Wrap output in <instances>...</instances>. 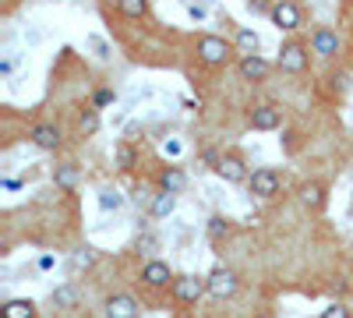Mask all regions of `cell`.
Listing matches in <instances>:
<instances>
[{"label": "cell", "mask_w": 353, "mask_h": 318, "mask_svg": "<svg viewBox=\"0 0 353 318\" xmlns=\"http://www.w3.org/2000/svg\"><path fill=\"white\" fill-rule=\"evenodd\" d=\"M194 53H198V61L205 68H223L230 57L237 53V46H233L230 39H223V36H201L198 46H194Z\"/></svg>", "instance_id": "1"}, {"label": "cell", "mask_w": 353, "mask_h": 318, "mask_svg": "<svg viewBox=\"0 0 353 318\" xmlns=\"http://www.w3.org/2000/svg\"><path fill=\"white\" fill-rule=\"evenodd\" d=\"M307 64H311V46H307V43H301V39L283 43L279 61H276V68H279V71H286V74H304V71H307Z\"/></svg>", "instance_id": "2"}, {"label": "cell", "mask_w": 353, "mask_h": 318, "mask_svg": "<svg viewBox=\"0 0 353 318\" xmlns=\"http://www.w3.org/2000/svg\"><path fill=\"white\" fill-rule=\"evenodd\" d=\"M170 294H173V301L176 304H198L205 294H209V279L205 276H194V272H188V276H176L173 279V286H170Z\"/></svg>", "instance_id": "3"}, {"label": "cell", "mask_w": 353, "mask_h": 318, "mask_svg": "<svg viewBox=\"0 0 353 318\" xmlns=\"http://www.w3.org/2000/svg\"><path fill=\"white\" fill-rule=\"evenodd\" d=\"M269 18H272V25L279 28V32H297V28L304 25V8L297 4V0H276Z\"/></svg>", "instance_id": "4"}, {"label": "cell", "mask_w": 353, "mask_h": 318, "mask_svg": "<svg viewBox=\"0 0 353 318\" xmlns=\"http://www.w3.org/2000/svg\"><path fill=\"white\" fill-rule=\"evenodd\" d=\"M209 294L216 297V301H226V297H233L237 294V286H241V279H237V272L233 269H226V266H216L209 276Z\"/></svg>", "instance_id": "5"}, {"label": "cell", "mask_w": 353, "mask_h": 318, "mask_svg": "<svg viewBox=\"0 0 353 318\" xmlns=\"http://www.w3.org/2000/svg\"><path fill=\"white\" fill-rule=\"evenodd\" d=\"M311 53L314 57H321V61H329V57H336L339 53V32H336V28H329V25H318L314 28V32H311Z\"/></svg>", "instance_id": "6"}, {"label": "cell", "mask_w": 353, "mask_h": 318, "mask_svg": "<svg viewBox=\"0 0 353 318\" xmlns=\"http://www.w3.org/2000/svg\"><path fill=\"white\" fill-rule=\"evenodd\" d=\"M248 121L254 131H276V128H283V110L276 103H258V106H251Z\"/></svg>", "instance_id": "7"}, {"label": "cell", "mask_w": 353, "mask_h": 318, "mask_svg": "<svg viewBox=\"0 0 353 318\" xmlns=\"http://www.w3.org/2000/svg\"><path fill=\"white\" fill-rule=\"evenodd\" d=\"M248 188H251V195H258V198H276V195H279V173H276L272 166H258V170H251Z\"/></svg>", "instance_id": "8"}, {"label": "cell", "mask_w": 353, "mask_h": 318, "mask_svg": "<svg viewBox=\"0 0 353 318\" xmlns=\"http://www.w3.org/2000/svg\"><path fill=\"white\" fill-rule=\"evenodd\" d=\"M173 272H170V266L163 262V258H152V262H145L141 266V283L149 286V290H163V286H173Z\"/></svg>", "instance_id": "9"}, {"label": "cell", "mask_w": 353, "mask_h": 318, "mask_svg": "<svg viewBox=\"0 0 353 318\" xmlns=\"http://www.w3.org/2000/svg\"><path fill=\"white\" fill-rule=\"evenodd\" d=\"M216 173H219L226 184H244V181H251V170H248V163H244L237 152H226V156L219 159Z\"/></svg>", "instance_id": "10"}, {"label": "cell", "mask_w": 353, "mask_h": 318, "mask_svg": "<svg viewBox=\"0 0 353 318\" xmlns=\"http://www.w3.org/2000/svg\"><path fill=\"white\" fill-rule=\"evenodd\" d=\"M237 74L244 81H265L272 74V64L265 61L261 53H251V57H241V61H237Z\"/></svg>", "instance_id": "11"}, {"label": "cell", "mask_w": 353, "mask_h": 318, "mask_svg": "<svg viewBox=\"0 0 353 318\" xmlns=\"http://www.w3.org/2000/svg\"><path fill=\"white\" fill-rule=\"evenodd\" d=\"M28 138H32V146L43 149V152H57V149H61V141H64V135H61L57 124H36L32 131H28Z\"/></svg>", "instance_id": "12"}, {"label": "cell", "mask_w": 353, "mask_h": 318, "mask_svg": "<svg viewBox=\"0 0 353 318\" xmlns=\"http://www.w3.org/2000/svg\"><path fill=\"white\" fill-rule=\"evenodd\" d=\"M103 308H106V318H138L141 315V308L131 294H110Z\"/></svg>", "instance_id": "13"}, {"label": "cell", "mask_w": 353, "mask_h": 318, "mask_svg": "<svg viewBox=\"0 0 353 318\" xmlns=\"http://www.w3.org/2000/svg\"><path fill=\"white\" fill-rule=\"evenodd\" d=\"M233 46H237L241 57H251V53L261 50V36L251 32V28H244V25H233Z\"/></svg>", "instance_id": "14"}, {"label": "cell", "mask_w": 353, "mask_h": 318, "mask_svg": "<svg viewBox=\"0 0 353 318\" xmlns=\"http://www.w3.org/2000/svg\"><path fill=\"white\" fill-rule=\"evenodd\" d=\"M188 188V173L181 166H166L159 173V191H170V195H181Z\"/></svg>", "instance_id": "15"}, {"label": "cell", "mask_w": 353, "mask_h": 318, "mask_svg": "<svg viewBox=\"0 0 353 318\" xmlns=\"http://www.w3.org/2000/svg\"><path fill=\"white\" fill-rule=\"evenodd\" d=\"M301 206L311 209V212H318L321 206H325V184H318V181L301 184Z\"/></svg>", "instance_id": "16"}, {"label": "cell", "mask_w": 353, "mask_h": 318, "mask_svg": "<svg viewBox=\"0 0 353 318\" xmlns=\"http://www.w3.org/2000/svg\"><path fill=\"white\" fill-rule=\"evenodd\" d=\"M0 318H36V304L28 297H14L0 308Z\"/></svg>", "instance_id": "17"}, {"label": "cell", "mask_w": 353, "mask_h": 318, "mask_svg": "<svg viewBox=\"0 0 353 318\" xmlns=\"http://www.w3.org/2000/svg\"><path fill=\"white\" fill-rule=\"evenodd\" d=\"M113 163H117V170H124V173L138 166V152H134L131 141H117L113 146Z\"/></svg>", "instance_id": "18"}, {"label": "cell", "mask_w": 353, "mask_h": 318, "mask_svg": "<svg viewBox=\"0 0 353 318\" xmlns=\"http://www.w3.org/2000/svg\"><path fill=\"white\" fill-rule=\"evenodd\" d=\"M53 184L64 188V191H74V184H78V166H74V163H57V166H53Z\"/></svg>", "instance_id": "19"}, {"label": "cell", "mask_w": 353, "mask_h": 318, "mask_svg": "<svg viewBox=\"0 0 353 318\" xmlns=\"http://www.w3.org/2000/svg\"><path fill=\"white\" fill-rule=\"evenodd\" d=\"M173 209H176V195L159 191V195L152 198V206H149V216H152V219H166V216H173Z\"/></svg>", "instance_id": "20"}, {"label": "cell", "mask_w": 353, "mask_h": 318, "mask_svg": "<svg viewBox=\"0 0 353 318\" xmlns=\"http://www.w3.org/2000/svg\"><path fill=\"white\" fill-rule=\"evenodd\" d=\"M205 234H209L212 244H219V241H226V237L233 234V223H230L226 216H212L209 223H205Z\"/></svg>", "instance_id": "21"}, {"label": "cell", "mask_w": 353, "mask_h": 318, "mask_svg": "<svg viewBox=\"0 0 353 318\" xmlns=\"http://www.w3.org/2000/svg\"><path fill=\"white\" fill-rule=\"evenodd\" d=\"M113 8L117 11H121L124 18H145V14H149V0H113Z\"/></svg>", "instance_id": "22"}, {"label": "cell", "mask_w": 353, "mask_h": 318, "mask_svg": "<svg viewBox=\"0 0 353 318\" xmlns=\"http://www.w3.org/2000/svg\"><path fill=\"white\" fill-rule=\"evenodd\" d=\"M53 304L61 308V311H74V308H78V290H74L71 283L57 286V290H53Z\"/></svg>", "instance_id": "23"}, {"label": "cell", "mask_w": 353, "mask_h": 318, "mask_svg": "<svg viewBox=\"0 0 353 318\" xmlns=\"http://www.w3.org/2000/svg\"><path fill=\"white\" fill-rule=\"evenodd\" d=\"M121 206H124V195L117 191V188H103V191H99V209H103V212H117Z\"/></svg>", "instance_id": "24"}, {"label": "cell", "mask_w": 353, "mask_h": 318, "mask_svg": "<svg viewBox=\"0 0 353 318\" xmlns=\"http://www.w3.org/2000/svg\"><path fill=\"white\" fill-rule=\"evenodd\" d=\"M96 266V251L92 248H78L71 255V272H81V269H92Z\"/></svg>", "instance_id": "25"}, {"label": "cell", "mask_w": 353, "mask_h": 318, "mask_svg": "<svg viewBox=\"0 0 353 318\" xmlns=\"http://www.w3.org/2000/svg\"><path fill=\"white\" fill-rule=\"evenodd\" d=\"M78 131H81V135H96V131H99V110H96V106H88L81 117H78Z\"/></svg>", "instance_id": "26"}, {"label": "cell", "mask_w": 353, "mask_h": 318, "mask_svg": "<svg viewBox=\"0 0 353 318\" xmlns=\"http://www.w3.org/2000/svg\"><path fill=\"white\" fill-rule=\"evenodd\" d=\"M113 99H117V92H113V89H96V96H92V106H96V110H103V106H110Z\"/></svg>", "instance_id": "27"}, {"label": "cell", "mask_w": 353, "mask_h": 318, "mask_svg": "<svg viewBox=\"0 0 353 318\" xmlns=\"http://www.w3.org/2000/svg\"><path fill=\"white\" fill-rule=\"evenodd\" d=\"M321 318H350V308L336 301V304H329L325 311H321Z\"/></svg>", "instance_id": "28"}, {"label": "cell", "mask_w": 353, "mask_h": 318, "mask_svg": "<svg viewBox=\"0 0 353 318\" xmlns=\"http://www.w3.org/2000/svg\"><path fill=\"white\" fill-rule=\"evenodd\" d=\"M163 152H166V156H181V141H170V138H166V141H163Z\"/></svg>", "instance_id": "29"}, {"label": "cell", "mask_w": 353, "mask_h": 318, "mask_svg": "<svg viewBox=\"0 0 353 318\" xmlns=\"http://www.w3.org/2000/svg\"><path fill=\"white\" fill-rule=\"evenodd\" d=\"M188 14L201 21V18H205V4H188Z\"/></svg>", "instance_id": "30"}, {"label": "cell", "mask_w": 353, "mask_h": 318, "mask_svg": "<svg viewBox=\"0 0 353 318\" xmlns=\"http://www.w3.org/2000/svg\"><path fill=\"white\" fill-rule=\"evenodd\" d=\"M88 43H92V46L99 50V57H110V50H106V43H103V39H96V36H92V39H88Z\"/></svg>", "instance_id": "31"}, {"label": "cell", "mask_w": 353, "mask_h": 318, "mask_svg": "<svg viewBox=\"0 0 353 318\" xmlns=\"http://www.w3.org/2000/svg\"><path fill=\"white\" fill-rule=\"evenodd\" d=\"M53 266H57L53 255H43V258H39V269H53Z\"/></svg>", "instance_id": "32"}, {"label": "cell", "mask_w": 353, "mask_h": 318, "mask_svg": "<svg viewBox=\"0 0 353 318\" xmlns=\"http://www.w3.org/2000/svg\"><path fill=\"white\" fill-rule=\"evenodd\" d=\"M138 248H149V251H152V248H156V237H152V234H145V237L138 241Z\"/></svg>", "instance_id": "33"}, {"label": "cell", "mask_w": 353, "mask_h": 318, "mask_svg": "<svg viewBox=\"0 0 353 318\" xmlns=\"http://www.w3.org/2000/svg\"><path fill=\"white\" fill-rule=\"evenodd\" d=\"M254 318H272V315H269V311H258V315H254Z\"/></svg>", "instance_id": "34"}]
</instances>
